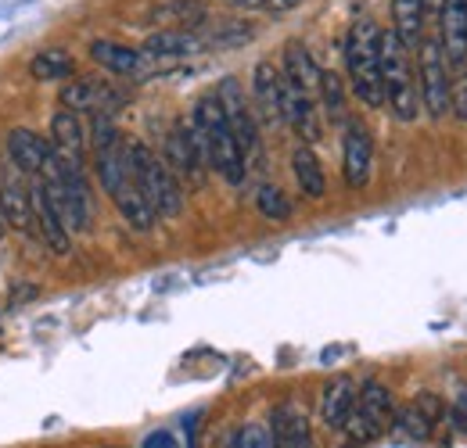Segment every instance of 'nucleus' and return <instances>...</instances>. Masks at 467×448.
Masks as SVG:
<instances>
[{"label":"nucleus","mask_w":467,"mask_h":448,"mask_svg":"<svg viewBox=\"0 0 467 448\" xmlns=\"http://www.w3.org/2000/svg\"><path fill=\"white\" fill-rule=\"evenodd\" d=\"M346 72H349L352 94L367 108L385 105V87H381V29L370 18L352 22L346 36Z\"/></svg>","instance_id":"obj_2"},{"label":"nucleus","mask_w":467,"mask_h":448,"mask_svg":"<svg viewBox=\"0 0 467 448\" xmlns=\"http://www.w3.org/2000/svg\"><path fill=\"white\" fill-rule=\"evenodd\" d=\"M202 51H209V44L198 29H159L144 40V55L155 61H180V57H194Z\"/></svg>","instance_id":"obj_17"},{"label":"nucleus","mask_w":467,"mask_h":448,"mask_svg":"<svg viewBox=\"0 0 467 448\" xmlns=\"http://www.w3.org/2000/svg\"><path fill=\"white\" fill-rule=\"evenodd\" d=\"M281 76H285V83L295 87V90H302V94H309V97H317L320 94V65H317V57L309 55V47L302 44V40H288L285 44V51H281ZM320 101V97H317Z\"/></svg>","instance_id":"obj_16"},{"label":"nucleus","mask_w":467,"mask_h":448,"mask_svg":"<svg viewBox=\"0 0 467 448\" xmlns=\"http://www.w3.org/2000/svg\"><path fill=\"white\" fill-rule=\"evenodd\" d=\"M29 72L33 79H44V83H58V79H68L76 72V61L68 51H40V55L29 61Z\"/></svg>","instance_id":"obj_28"},{"label":"nucleus","mask_w":467,"mask_h":448,"mask_svg":"<svg viewBox=\"0 0 467 448\" xmlns=\"http://www.w3.org/2000/svg\"><path fill=\"white\" fill-rule=\"evenodd\" d=\"M191 129H194V137H198V144L205 151L209 168L220 172L231 187H241L244 176H248V162H244V155H241V148L234 140L231 126H227V115L220 108V97L216 94H205V97L194 101V108H191Z\"/></svg>","instance_id":"obj_1"},{"label":"nucleus","mask_w":467,"mask_h":448,"mask_svg":"<svg viewBox=\"0 0 467 448\" xmlns=\"http://www.w3.org/2000/svg\"><path fill=\"white\" fill-rule=\"evenodd\" d=\"M216 97H220V108L227 115V126H231V133H234V140H237V148H241V155H244V162H248V158H259V118H255V108H252L244 87H241L234 76H227V79L216 87Z\"/></svg>","instance_id":"obj_8"},{"label":"nucleus","mask_w":467,"mask_h":448,"mask_svg":"<svg viewBox=\"0 0 467 448\" xmlns=\"http://www.w3.org/2000/svg\"><path fill=\"white\" fill-rule=\"evenodd\" d=\"M112 201H116L119 216L126 219V223L133 226V229H140V233H148L151 226L159 223V216L151 212V205H148V198L140 194V187L133 183V176H126L122 183H119L116 190L109 194Z\"/></svg>","instance_id":"obj_22"},{"label":"nucleus","mask_w":467,"mask_h":448,"mask_svg":"<svg viewBox=\"0 0 467 448\" xmlns=\"http://www.w3.org/2000/svg\"><path fill=\"white\" fill-rule=\"evenodd\" d=\"M342 176L346 187L363 190L374 176V137L359 118H346V137H342Z\"/></svg>","instance_id":"obj_10"},{"label":"nucleus","mask_w":467,"mask_h":448,"mask_svg":"<svg viewBox=\"0 0 467 448\" xmlns=\"http://www.w3.org/2000/svg\"><path fill=\"white\" fill-rule=\"evenodd\" d=\"M431 420L417 409V405H407V409H400L396 416H392V431L403 438V442H410V445H424L428 438H431Z\"/></svg>","instance_id":"obj_30"},{"label":"nucleus","mask_w":467,"mask_h":448,"mask_svg":"<svg viewBox=\"0 0 467 448\" xmlns=\"http://www.w3.org/2000/svg\"><path fill=\"white\" fill-rule=\"evenodd\" d=\"M144 448H176V438L170 431H155V434L144 442Z\"/></svg>","instance_id":"obj_36"},{"label":"nucleus","mask_w":467,"mask_h":448,"mask_svg":"<svg viewBox=\"0 0 467 448\" xmlns=\"http://www.w3.org/2000/svg\"><path fill=\"white\" fill-rule=\"evenodd\" d=\"M51 148L65 158H79L83 162V148H87V129L79 122V112L58 108L51 118Z\"/></svg>","instance_id":"obj_24"},{"label":"nucleus","mask_w":467,"mask_h":448,"mask_svg":"<svg viewBox=\"0 0 467 448\" xmlns=\"http://www.w3.org/2000/svg\"><path fill=\"white\" fill-rule=\"evenodd\" d=\"M40 183L47 190V201L61 216V223L68 226V233L87 229V223H90V194H87V179H83L79 158H65L58 151H51Z\"/></svg>","instance_id":"obj_4"},{"label":"nucleus","mask_w":467,"mask_h":448,"mask_svg":"<svg viewBox=\"0 0 467 448\" xmlns=\"http://www.w3.org/2000/svg\"><path fill=\"white\" fill-rule=\"evenodd\" d=\"M453 423L467 431V394H461V398L453 402Z\"/></svg>","instance_id":"obj_38"},{"label":"nucleus","mask_w":467,"mask_h":448,"mask_svg":"<svg viewBox=\"0 0 467 448\" xmlns=\"http://www.w3.org/2000/svg\"><path fill=\"white\" fill-rule=\"evenodd\" d=\"M281 68L274 61H259L252 68V108L255 118H263L266 126H281Z\"/></svg>","instance_id":"obj_15"},{"label":"nucleus","mask_w":467,"mask_h":448,"mask_svg":"<svg viewBox=\"0 0 467 448\" xmlns=\"http://www.w3.org/2000/svg\"><path fill=\"white\" fill-rule=\"evenodd\" d=\"M320 108L327 112L331 122H346L349 112H346V83H342V76L338 72H331V68H324L320 72Z\"/></svg>","instance_id":"obj_29"},{"label":"nucleus","mask_w":467,"mask_h":448,"mask_svg":"<svg viewBox=\"0 0 467 448\" xmlns=\"http://www.w3.org/2000/svg\"><path fill=\"white\" fill-rule=\"evenodd\" d=\"M396 416V402H392V392L378 381H367L359 392H356V405H352L349 420H346V438H349L352 448L370 445Z\"/></svg>","instance_id":"obj_6"},{"label":"nucleus","mask_w":467,"mask_h":448,"mask_svg":"<svg viewBox=\"0 0 467 448\" xmlns=\"http://www.w3.org/2000/svg\"><path fill=\"white\" fill-rule=\"evenodd\" d=\"M231 448H274V438H270L266 427H259V423H244V427L234 434Z\"/></svg>","instance_id":"obj_34"},{"label":"nucleus","mask_w":467,"mask_h":448,"mask_svg":"<svg viewBox=\"0 0 467 448\" xmlns=\"http://www.w3.org/2000/svg\"><path fill=\"white\" fill-rule=\"evenodd\" d=\"M381 87H385V105L400 122H413L420 115L417 97V76L410 68V51L392 29H381Z\"/></svg>","instance_id":"obj_5"},{"label":"nucleus","mask_w":467,"mask_h":448,"mask_svg":"<svg viewBox=\"0 0 467 448\" xmlns=\"http://www.w3.org/2000/svg\"><path fill=\"white\" fill-rule=\"evenodd\" d=\"M90 57L101 68H109L112 76H137V72H144V61H148L144 51H133V47L116 44V40H94L90 44Z\"/></svg>","instance_id":"obj_23"},{"label":"nucleus","mask_w":467,"mask_h":448,"mask_svg":"<svg viewBox=\"0 0 467 448\" xmlns=\"http://www.w3.org/2000/svg\"><path fill=\"white\" fill-rule=\"evenodd\" d=\"M417 97L428 118H446L450 115V65L442 57L439 40H420L417 47Z\"/></svg>","instance_id":"obj_7"},{"label":"nucleus","mask_w":467,"mask_h":448,"mask_svg":"<svg viewBox=\"0 0 467 448\" xmlns=\"http://www.w3.org/2000/svg\"><path fill=\"white\" fill-rule=\"evenodd\" d=\"M255 209H259V216H266L274 223H285L292 216V201H288V194L277 183H263L255 190Z\"/></svg>","instance_id":"obj_31"},{"label":"nucleus","mask_w":467,"mask_h":448,"mask_svg":"<svg viewBox=\"0 0 467 448\" xmlns=\"http://www.w3.org/2000/svg\"><path fill=\"white\" fill-rule=\"evenodd\" d=\"M439 22V47L450 72L467 65V0H446Z\"/></svg>","instance_id":"obj_12"},{"label":"nucleus","mask_w":467,"mask_h":448,"mask_svg":"<svg viewBox=\"0 0 467 448\" xmlns=\"http://www.w3.org/2000/svg\"><path fill=\"white\" fill-rule=\"evenodd\" d=\"M292 172H295V183H298V190H302L306 198L320 201V198L327 194V176H324V166H320V158H317V151H313L309 144L295 148Z\"/></svg>","instance_id":"obj_26"},{"label":"nucleus","mask_w":467,"mask_h":448,"mask_svg":"<svg viewBox=\"0 0 467 448\" xmlns=\"http://www.w3.org/2000/svg\"><path fill=\"white\" fill-rule=\"evenodd\" d=\"M151 22L159 29H202L209 22V7L202 0H162L151 7Z\"/></svg>","instance_id":"obj_21"},{"label":"nucleus","mask_w":467,"mask_h":448,"mask_svg":"<svg viewBox=\"0 0 467 448\" xmlns=\"http://www.w3.org/2000/svg\"><path fill=\"white\" fill-rule=\"evenodd\" d=\"M450 115L457 122H467V65L457 68L450 79Z\"/></svg>","instance_id":"obj_33"},{"label":"nucleus","mask_w":467,"mask_h":448,"mask_svg":"<svg viewBox=\"0 0 467 448\" xmlns=\"http://www.w3.org/2000/svg\"><path fill=\"white\" fill-rule=\"evenodd\" d=\"M61 108L68 112H98V115H112V108L122 105V94H116V87L101 83V79H76V83H65L58 94Z\"/></svg>","instance_id":"obj_13"},{"label":"nucleus","mask_w":467,"mask_h":448,"mask_svg":"<svg viewBox=\"0 0 467 448\" xmlns=\"http://www.w3.org/2000/svg\"><path fill=\"white\" fill-rule=\"evenodd\" d=\"M162 162L170 166L180 183H191V187H202L205 183V151L191 129V122H176L173 129L166 133V151H162Z\"/></svg>","instance_id":"obj_9"},{"label":"nucleus","mask_w":467,"mask_h":448,"mask_svg":"<svg viewBox=\"0 0 467 448\" xmlns=\"http://www.w3.org/2000/svg\"><path fill=\"white\" fill-rule=\"evenodd\" d=\"M413 405H417V409H420V412H424L431 423H439V416H442V402H439L435 394H420Z\"/></svg>","instance_id":"obj_35"},{"label":"nucleus","mask_w":467,"mask_h":448,"mask_svg":"<svg viewBox=\"0 0 467 448\" xmlns=\"http://www.w3.org/2000/svg\"><path fill=\"white\" fill-rule=\"evenodd\" d=\"M392 33L403 40V47L413 51L424 36V15H420V0H392Z\"/></svg>","instance_id":"obj_27"},{"label":"nucleus","mask_w":467,"mask_h":448,"mask_svg":"<svg viewBox=\"0 0 467 448\" xmlns=\"http://www.w3.org/2000/svg\"><path fill=\"white\" fill-rule=\"evenodd\" d=\"M0 216L4 223L18 233H33V205H29V187L22 176L11 168L0 176Z\"/></svg>","instance_id":"obj_19"},{"label":"nucleus","mask_w":467,"mask_h":448,"mask_svg":"<svg viewBox=\"0 0 467 448\" xmlns=\"http://www.w3.org/2000/svg\"><path fill=\"white\" fill-rule=\"evenodd\" d=\"M270 4V11H288V7H298L302 0H266Z\"/></svg>","instance_id":"obj_39"},{"label":"nucleus","mask_w":467,"mask_h":448,"mask_svg":"<svg viewBox=\"0 0 467 448\" xmlns=\"http://www.w3.org/2000/svg\"><path fill=\"white\" fill-rule=\"evenodd\" d=\"M51 151H55V148H51L40 133H33V129H26V126H18V129L7 133L11 166L18 168L22 176H40L44 166H47V158H51Z\"/></svg>","instance_id":"obj_18"},{"label":"nucleus","mask_w":467,"mask_h":448,"mask_svg":"<svg viewBox=\"0 0 467 448\" xmlns=\"http://www.w3.org/2000/svg\"><path fill=\"white\" fill-rule=\"evenodd\" d=\"M126 168H130L133 183L140 187V194L148 198V205H151V212L159 219H176L183 212V187H180V179L148 144L126 140Z\"/></svg>","instance_id":"obj_3"},{"label":"nucleus","mask_w":467,"mask_h":448,"mask_svg":"<svg viewBox=\"0 0 467 448\" xmlns=\"http://www.w3.org/2000/svg\"><path fill=\"white\" fill-rule=\"evenodd\" d=\"M29 205H33V233H36L55 255H65V251L72 248V233H68V226L61 223L55 205L47 201V190H44L40 179L29 187Z\"/></svg>","instance_id":"obj_14"},{"label":"nucleus","mask_w":467,"mask_h":448,"mask_svg":"<svg viewBox=\"0 0 467 448\" xmlns=\"http://www.w3.org/2000/svg\"><path fill=\"white\" fill-rule=\"evenodd\" d=\"M281 118L302 137V144H320L324 122H320V101L317 97H309V94L295 90L288 83H281Z\"/></svg>","instance_id":"obj_11"},{"label":"nucleus","mask_w":467,"mask_h":448,"mask_svg":"<svg viewBox=\"0 0 467 448\" xmlns=\"http://www.w3.org/2000/svg\"><path fill=\"white\" fill-rule=\"evenodd\" d=\"M198 33L205 36L209 47H241V44H248L255 36V29L248 22H223L216 29H198Z\"/></svg>","instance_id":"obj_32"},{"label":"nucleus","mask_w":467,"mask_h":448,"mask_svg":"<svg viewBox=\"0 0 467 448\" xmlns=\"http://www.w3.org/2000/svg\"><path fill=\"white\" fill-rule=\"evenodd\" d=\"M270 438H274V448H320L313 442V431H309V420L306 412L285 402L274 409L270 416Z\"/></svg>","instance_id":"obj_20"},{"label":"nucleus","mask_w":467,"mask_h":448,"mask_svg":"<svg viewBox=\"0 0 467 448\" xmlns=\"http://www.w3.org/2000/svg\"><path fill=\"white\" fill-rule=\"evenodd\" d=\"M4 226H7V223H4V216H0V237H4Z\"/></svg>","instance_id":"obj_40"},{"label":"nucleus","mask_w":467,"mask_h":448,"mask_svg":"<svg viewBox=\"0 0 467 448\" xmlns=\"http://www.w3.org/2000/svg\"><path fill=\"white\" fill-rule=\"evenodd\" d=\"M442 4H446V0H420V15H424V22H435V18L442 15Z\"/></svg>","instance_id":"obj_37"},{"label":"nucleus","mask_w":467,"mask_h":448,"mask_svg":"<svg viewBox=\"0 0 467 448\" xmlns=\"http://www.w3.org/2000/svg\"><path fill=\"white\" fill-rule=\"evenodd\" d=\"M352 405H356V384H352L349 377H335V381H327V388L320 394V416H324V423L327 427H346V420H349Z\"/></svg>","instance_id":"obj_25"}]
</instances>
